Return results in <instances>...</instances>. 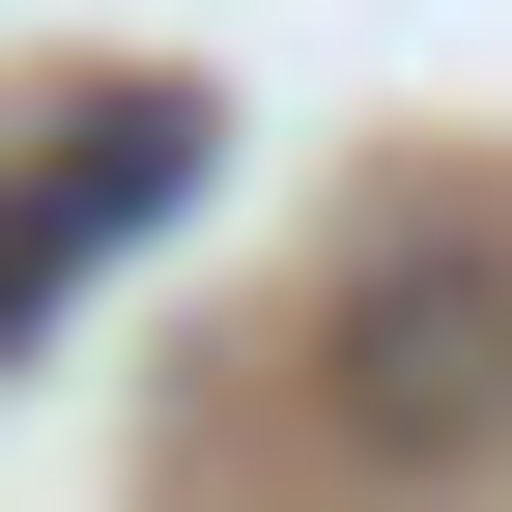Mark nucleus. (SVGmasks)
<instances>
[{"instance_id":"obj_1","label":"nucleus","mask_w":512,"mask_h":512,"mask_svg":"<svg viewBox=\"0 0 512 512\" xmlns=\"http://www.w3.org/2000/svg\"><path fill=\"white\" fill-rule=\"evenodd\" d=\"M171 200H200V114H171V86H114V114H57V171L0 200V342H29V313L86 285V256H143Z\"/></svg>"},{"instance_id":"obj_2","label":"nucleus","mask_w":512,"mask_h":512,"mask_svg":"<svg viewBox=\"0 0 512 512\" xmlns=\"http://www.w3.org/2000/svg\"><path fill=\"white\" fill-rule=\"evenodd\" d=\"M370 370V456H456V427H512V256H399V285L342 313Z\"/></svg>"}]
</instances>
